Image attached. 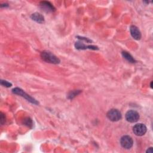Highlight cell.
<instances>
[{"instance_id": "obj_1", "label": "cell", "mask_w": 153, "mask_h": 153, "mask_svg": "<svg viewBox=\"0 0 153 153\" xmlns=\"http://www.w3.org/2000/svg\"><path fill=\"white\" fill-rule=\"evenodd\" d=\"M41 57L43 60L47 63L57 64L60 63V60L55 55L48 51H44L41 54Z\"/></svg>"}, {"instance_id": "obj_2", "label": "cell", "mask_w": 153, "mask_h": 153, "mask_svg": "<svg viewBox=\"0 0 153 153\" xmlns=\"http://www.w3.org/2000/svg\"><path fill=\"white\" fill-rule=\"evenodd\" d=\"M12 91L13 93L16 94H18L19 96H22L23 97H24L25 99H26L27 101L31 102L32 103H33V104H38V102L35 100L33 98H32L31 96H30L29 95H28L27 94H26L23 90H22V89L19 88H14L12 90Z\"/></svg>"}, {"instance_id": "obj_3", "label": "cell", "mask_w": 153, "mask_h": 153, "mask_svg": "<svg viewBox=\"0 0 153 153\" xmlns=\"http://www.w3.org/2000/svg\"><path fill=\"white\" fill-rule=\"evenodd\" d=\"M106 116L108 118L112 121H117L120 120L122 117L121 112L116 109H112L109 111L106 114Z\"/></svg>"}, {"instance_id": "obj_4", "label": "cell", "mask_w": 153, "mask_h": 153, "mask_svg": "<svg viewBox=\"0 0 153 153\" xmlns=\"http://www.w3.org/2000/svg\"><path fill=\"white\" fill-rule=\"evenodd\" d=\"M147 128L145 124L142 123H138L135 124L133 127V131L136 135L141 136L144 135L146 132Z\"/></svg>"}, {"instance_id": "obj_5", "label": "cell", "mask_w": 153, "mask_h": 153, "mask_svg": "<svg viewBox=\"0 0 153 153\" xmlns=\"http://www.w3.org/2000/svg\"><path fill=\"white\" fill-rule=\"evenodd\" d=\"M126 119L128 122L135 123L139 119V113L134 110H130L126 114Z\"/></svg>"}, {"instance_id": "obj_6", "label": "cell", "mask_w": 153, "mask_h": 153, "mask_svg": "<svg viewBox=\"0 0 153 153\" xmlns=\"http://www.w3.org/2000/svg\"><path fill=\"white\" fill-rule=\"evenodd\" d=\"M120 143L123 148L126 149L131 148L133 144V141L132 138L127 135L123 136L120 140Z\"/></svg>"}, {"instance_id": "obj_7", "label": "cell", "mask_w": 153, "mask_h": 153, "mask_svg": "<svg viewBox=\"0 0 153 153\" xmlns=\"http://www.w3.org/2000/svg\"><path fill=\"white\" fill-rule=\"evenodd\" d=\"M39 6H40V8L44 11L47 13L53 12L55 10V8L53 7V5L47 1H41L39 4Z\"/></svg>"}, {"instance_id": "obj_8", "label": "cell", "mask_w": 153, "mask_h": 153, "mask_svg": "<svg viewBox=\"0 0 153 153\" xmlns=\"http://www.w3.org/2000/svg\"><path fill=\"white\" fill-rule=\"evenodd\" d=\"M130 32L131 36L136 40H139L141 38V33L139 29L135 26H131L130 27Z\"/></svg>"}, {"instance_id": "obj_9", "label": "cell", "mask_w": 153, "mask_h": 153, "mask_svg": "<svg viewBox=\"0 0 153 153\" xmlns=\"http://www.w3.org/2000/svg\"><path fill=\"white\" fill-rule=\"evenodd\" d=\"M75 47L78 50H85V49H91V50H98V47L95 45H85L84 43L81 42H76L75 44Z\"/></svg>"}, {"instance_id": "obj_10", "label": "cell", "mask_w": 153, "mask_h": 153, "mask_svg": "<svg viewBox=\"0 0 153 153\" xmlns=\"http://www.w3.org/2000/svg\"><path fill=\"white\" fill-rule=\"evenodd\" d=\"M30 17L33 20L35 21L37 23H42L44 22V16L42 15H41V14L38 13H35L32 14L31 15Z\"/></svg>"}, {"instance_id": "obj_11", "label": "cell", "mask_w": 153, "mask_h": 153, "mask_svg": "<svg viewBox=\"0 0 153 153\" xmlns=\"http://www.w3.org/2000/svg\"><path fill=\"white\" fill-rule=\"evenodd\" d=\"M122 55L129 62H130V63H135L136 61H135L134 59L128 52H127V51H123L122 52Z\"/></svg>"}, {"instance_id": "obj_12", "label": "cell", "mask_w": 153, "mask_h": 153, "mask_svg": "<svg viewBox=\"0 0 153 153\" xmlns=\"http://www.w3.org/2000/svg\"><path fill=\"white\" fill-rule=\"evenodd\" d=\"M81 92V91L79 90H74V91H72L69 93V95H68V97L69 99H73L74 97H75L76 95H78L79 93Z\"/></svg>"}, {"instance_id": "obj_13", "label": "cell", "mask_w": 153, "mask_h": 153, "mask_svg": "<svg viewBox=\"0 0 153 153\" xmlns=\"http://www.w3.org/2000/svg\"><path fill=\"white\" fill-rule=\"evenodd\" d=\"M1 84L6 87H10L12 85V84L10 82L5 80H1Z\"/></svg>"}, {"instance_id": "obj_14", "label": "cell", "mask_w": 153, "mask_h": 153, "mask_svg": "<svg viewBox=\"0 0 153 153\" xmlns=\"http://www.w3.org/2000/svg\"><path fill=\"white\" fill-rule=\"evenodd\" d=\"M5 121V115L1 112V124L2 125Z\"/></svg>"}, {"instance_id": "obj_15", "label": "cell", "mask_w": 153, "mask_h": 153, "mask_svg": "<svg viewBox=\"0 0 153 153\" xmlns=\"http://www.w3.org/2000/svg\"><path fill=\"white\" fill-rule=\"evenodd\" d=\"M153 152V150H152V147H150L149 148L147 151H146V152H148V153H152Z\"/></svg>"}, {"instance_id": "obj_16", "label": "cell", "mask_w": 153, "mask_h": 153, "mask_svg": "<svg viewBox=\"0 0 153 153\" xmlns=\"http://www.w3.org/2000/svg\"><path fill=\"white\" fill-rule=\"evenodd\" d=\"M151 87L152 88V81L151 82Z\"/></svg>"}]
</instances>
